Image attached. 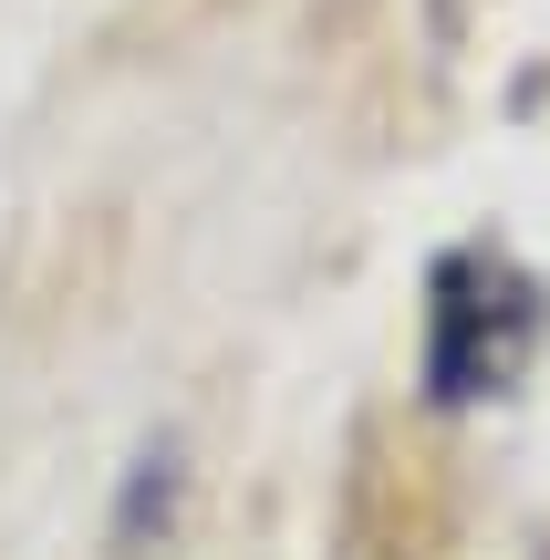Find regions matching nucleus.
<instances>
[{
    "label": "nucleus",
    "mask_w": 550,
    "mask_h": 560,
    "mask_svg": "<svg viewBox=\"0 0 550 560\" xmlns=\"http://www.w3.org/2000/svg\"><path fill=\"white\" fill-rule=\"evenodd\" d=\"M540 353V280L499 249H447L426 280V395L478 405L510 395Z\"/></svg>",
    "instance_id": "f257e3e1"
},
{
    "label": "nucleus",
    "mask_w": 550,
    "mask_h": 560,
    "mask_svg": "<svg viewBox=\"0 0 550 560\" xmlns=\"http://www.w3.org/2000/svg\"><path fill=\"white\" fill-rule=\"evenodd\" d=\"M177 499H187V436L177 425H156V436L136 446V467H125V499H115V550H156L166 529H177Z\"/></svg>",
    "instance_id": "f03ea898"
}]
</instances>
